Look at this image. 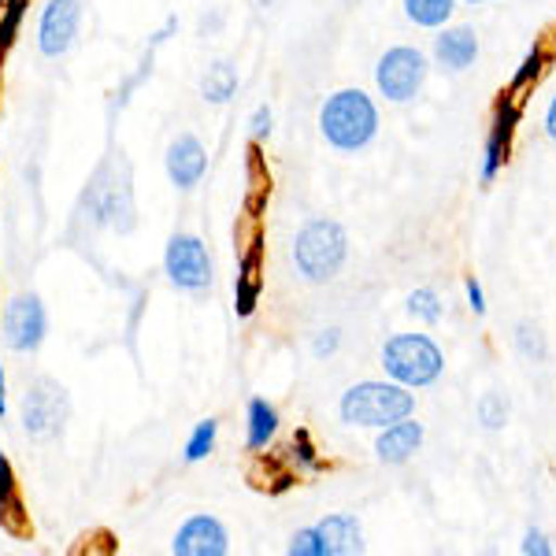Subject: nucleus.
<instances>
[{
	"instance_id": "nucleus-1",
	"label": "nucleus",
	"mask_w": 556,
	"mask_h": 556,
	"mask_svg": "<svg viewBox=\"0 0 556 556\" xmlns=\"http://www.w3.org/2000/svg\"><path fill=\"white\" fill-rule=\"evenodd\" d=\"M319 134L334 152H364L379 138V108L364 89H338L319 108Z\"/></svg>"
},
{
	"instance_id": "nucleus-2",
	"label": "nucleus",
	"mask_w": 556,
	"mask_h": 556,
	"mask_svg": "<svg viewBox=\"0 0 556 556\" xmlns=\"http://www.w3.org/2000/svg\"><path fill=\"white\" fill-rule=\"evenodd\" d=\"M349 260V235L338 219H327V215H316L298 230L293 238V267L304 282L323 286L334 282L342 275Z\"/></svg>"
},
{
	"instance_id": "nucleus-3",
	"label": "nucleus",
	"mask_w": 556,
	"mask_h": 556,
	"mask_svg": "<svg viewBox=\"0 0 556 556\" xmlns=\"http://www.w3.org/2000/svg\"><path fill=\"white\" fill-rule=\"evenodd\" d=\"M416 412V393L401 382H356L338 401V416L349 427H390Z\"/></svg>"
},
{
	"instance_id": "nucleus-4",
	"label": "nucleus",
	"mask_w": 556,
	"mask_h": 556,
	"mask_svg": "<svg viewBox=\"0 0 556 556\" xmlns=\"http://www.w3.org/2000/svg\"><path fill=\"white\" fill-rule=\"evenodd\" d=\"M382 367L393 382L408 386V390H427L442 379L445 356L427 334H393L382 345Z\"/></svg>"
},
{
	"instance_id": "nucleus-5",
	"label": "nucleus",
	"mask_w": 556,
	"mask_h": 556,
	"mask_svg": "<svg viewBox=\"0 0 556 556\" xmlns=\"http://www.w3.org/2000/svg\"><path fill=\"white\" fill-rule=\"evenodd\" d=\"M427 75H430V60L416 45H393V49H386L379 56V64H375V86L393 104L416 101Z\"/></svg>"
},
{
	"instance_id": "nucleus-6",
	"label": "nucleus",
	"mask_w": 556,
	"mask_h": 556,
	"mask_svg": "<svg viewBox=\"0 0 556 556\" xmlns=\"http://www.w3.org/2000/svg\"><path fill=\"white\" fill-rule=\"evenodd\" d=\"M67 419H71V397L56 379L41 375V379H34L30 386H26L23 427L34 442H52V438H60L67 427Z\"/></svg>"
},
{
	"instance_id": "nucleus-7",
	"label": "nucleus",
	"mask_w": 556,
	"mask_h": 556,
	"mask_svg": "<svg viewBox=\"0 0 556 556\" xmlns=\"http://www.w3.org/2000/svg\"><path fill=\"white\" fill-rule=\"evenodd\" d=\"M164 275L175 290L204 293L212 286V256L197 235H172L164 249Z\"/></svg>"
},
{
	"instance_id": "nucleus-8",
	"label": "nucleus",
	"mask_w": 556,
	"mask_h": 556,
	"mask_svg": "<svg viewBox=\"0 0 556 556\" xmlns=\"http://www.w3.org/2000/svg\"><path fill=\"white\" fill-rule=\"evenodd\" d=\"M49 334V312L38 293H20L0 312V338L12 353H38Z\"/></svg>"
},
{
	"instance_id": "nucleus-9",
	"label": "nucleus",
	"mask_w": 556,
	"mask_h": 556,
	"mask_svg": "<svg viewBox=\"0 0 556 556\" xmlns=\"http://www.w3.org/2000/svg\"><path fill=\"white\" fill-rule=\"evenodd\" d=\"M83 30V0H49L38 20V52L45 60H64Z\"/></svg>"
},
{
	"instance_id": "nucleus-10",
	"label": "nucleus",
	"mask_w": 556,
	"mask_h": 556,
	"mask_svg": "<svg viewBox=\"0 0 556 556\" xmlns=\"http://www.w3.org/2000/svg\"><path fill=\"white\" fill-rule=\"evenodd\" d=\"M516 123H519V101L516 97H505V101L497 104V112H493L486 146H482V167H479L482 186H493V178L505 172L508 152H513V138H516Z\"/></svg>"
},
{
	"instance_id": "nucleus-11",
	"label": "nucleus",
	"mask_w": 556,
	"mask_h": 556,
	"mask_svg": "<svg viewBox=\"0 0 556 556\" xmlns=\"http://www.w3.org/2000/svg\"><path fill=\"white\" fill-rule=\"evenodd\" d=\"M164 167L175 190L190 193L204 182V175H208V149H204V141L197 138V134H178L164 152Z\"/></svg>"
},
{
	"instance_id": "nucleus-12",
	"label": "nucleus",
	"mask_w": 556,
	"mask_h": 556,
	"mask_svg": "<svg viewBox=\"0 0 556 556\" xmlns=\"http://www.w3.org/2000/svg\"><path fill=\"white\" fill-rule=\"evenodd\" d=\"M172 553L175 556H227L230 534L215 516H190L178 527Z\"/></svg>"
},
{
	"instance_id": "nucleus-13",
	"label": "nucleus",
	"mask_w": 556,
	"mask_h": 556,
	"mask_svg": "<svg viewBox=\"0 0 556 556\" xmlns=\"http://www.w3.org/2000/svg\"><path fill=\"white\" fill-rule=\"evenodd\" d=\"M424 424L419 419H397V424L382 427L379 438H375V456H379L382 464H390V468H401V464H408L412 456L419 453V445H424Z\"/></svg>"
},
{
	"instance_id": "nucleus-14",
	"label": "nucleus",
	"mask_w": 556,
	"mask_h": 556,
	"mask_svg": "<svg viewBox=\"0 0 556 556\" xmlns=\"http://www.w3.org/2000/svg\"><path fill=\"white\" fill-rule=\"evenodd\" d=\"M434 60H438V67L450 71V75L468 71L475 60H479V34H475L471 26H445V30H438Z\"/></svg>"
},
{
	"instance_id": "nucleus-15",
	"label": "nucleus",
	"mask_w": 556,
	"mask_h": 556,
	"mask_svg": "<svg viewBox=\"0 0 556 556\" xmlns=\"http://www.w3.org/2000/svg\"><path fill=\"white\" fill-rule=\"evenodd\" d=\"M319 534L327 542V556H353L364 553V527L353 513H334L319 519Z\"/></svg>"
},
{
	"instance_id": "nucleus-16",
	"label": "nucleus",
	"mask_w": 556,
	"mask_h": 556,
	"mask_svg": "<svg viewBox=\"0 0 556 556\" xmlns=\"http://www.w3.org/2000/svg\"><path fill=\"white\" fill-rule=\"evenodd\" d=\"M278 424H282V419H278V408L271 405V401H264V397L249 401V408H245V450L264 453L267 445L275 442Z\"/></svg>"
},
{
	"instance_id": "nucleus-17",
	"label": "nucleus",
	"mask_w": 556,
	"mask_h": 556,
	"mask_svg": "<svg viewBox=\"0 0 556 556\" xmlns=\"http://www.w3.org/2000/svg\"><path fill=\"white\" fill-rule=\"evenodd\" d=\"M238 67L230 60H215L201 78V97L208 104H230L238 97Z\"/></svg>"
},
{
	"instance_id": "nucleus-18",
	"label": "nucleus",
	"mask_w": 556,
	"mask_h": 556,
	"mask_svg": "<svg viewBox=\"0 0 556 556\" xmlns=\"http://www.w3.org/2000/svg\"><path fill=\"white\" fill-rule=\"evenodd\" d=\"M0 516L12 531H23L20 516H23V497H20V479H15V468L4 453H0Z\"/></svg>"
},
{
	"instance_id": "nucleus-19",
	"label": "nucleus",
	"mask_w": 556,
	"mask_h": 556,
	"mask_svg": "<svg viewBox=\"0 0 556 556\" xmlns=\"http://www.w3.org/2000/svg\"><path fill=\"white\" fill-rule=\"evenodd\" d=\"M401 4H405L408 20L424 30H442L456 12V0H401Z\"/></svg>"
},
{
	"instance_id": "nucleus-20",
	"label": "nucleus",
	"mask_w": 556,
	"mask_h": 556,
	"mask_svg": "<svg viewBox=\"0 0 556 556\" xmlns=\"http://www.w3.org/2000/svg\"><path fill=\"white\" fill-rule=\"evenodd\" d=\"M508 416H513V405H508V397L501 390H486L479 397V405H475V419H479V427L490 430V434L505 430L508 427Z\"/></svg>"
},
{
	"instance_id": "nucleus-21",
	"label": "nucleus",
	"mask_w": 556,
	"mask_h": 556,
	"mask_svg": "<svg viewBox=\"0 0 556 556\" xmlns=\"http://www.w3.org/2000/svg\"><path fill=\"white\" fill-rule=\"evenodd\" d=\"M215 442H219V424L208 416V419H201L193 430H190V438H186V464H201V460H208V456L215 453Z\"/></svg>"
},
{
	"instance_id": "nucleus-22",
	"label": "nucleus",
	"mask_w": 556,
	"mask_h": 556,
	"mask_svg": "<svg viewBox=\"0 0 556 556\" xmlns=\"http://www.w3.org/2000/svg\"><path fill=\"white\" fill-rule=\"evenodd\" d=\"M513 338H516V353L523 356V361L542 364L545 356H549V345H545V334H542V327H538L534 319H519Z\"/></svg>"
},
{
	"instance_id": "nucleus-23",
	"label": "nucleus",
	"mask_w": 556,
	"mask_h": 556,
	"mask_svg": "<svg viewBox=\"0 0 556 556\" xmlns=\"http://www.w3.org/2000/svg\"><path fill=\"white\" fill-rule=\"evenodd\" d=\"M405 308H408V316H412V319L427 323V327L442 323V316H445L442 298H438V293L430 290V286H419V290H412V293H408V301H405Z\"/></svg>"
},
{
	"instance_id": "nucleus-24",
	"label": "nucleus",
	"mask_w": 556,
	"mask_h": 556,
	"mask_svg": "<svg viewBox=\"0 0 556 556\" xmlns=\"http://www.w3.org/2000/svg\"><path fill=\"white\" fill-rule=\"evenodd\" d=\"M545 64H549V52H545L542 45H534V49H531V52H527V56H523V64L516 67L513 83H508V97H516V93H523L527 86H534L538 78H542Z\"/></svg>"
},
{
	"instance_id": "nucleus-25",
	"label": "nucleus",
	"mask_w": 556,
	"mask_h": 556,
	"mask_svg": "<svg viewBox=\"0 0 556 556\" xmlns=\"http://www.w3.org/2000/svg\"><path fill=\"white\" fill-rule=\"evenodd\" d=\"M260 293H264V282L260 275H249V271H238V282H235V316L238 319H249L260 304Z\"/></svg>"
},
{
	"instance_id": "nucleus-26",
	"label": "nucleus",
	"mask_w": 556,
	"mask_h": 556,
	"mask_svg": "<svg viewBox=\"0 0 556 556\" xmlns=\"http://www.w3.org/2000/svg\"><path fill=\"white\" fill-rule=\"evenodd\" d=\"M23 20H26V0H4V8H0V56L20 38Z\"/></svg>"
},
{
	"instance_id": "nucleus-27",
	"label": "nucleus",
	"mask_w": 556,
	"mask_h": 556,
	"mask_svg": "<svg viewBox=\"0 0 556 556\" xmlns=\"http://www.w3.org/2000/svg\"><path fill=\"white\" fill-rule=\"evenodd\" d=\"M286 553L290 556H327V542H323L319 527H304V531H298L290 538Z\"/></svg>"
},
{
	"instance_id": "nucleus-28",
	"label": "nucleus",
	"mask_w": 556,
	"mask_h": 556,
	"mask_svg": "<svg viewBox=\"0 0 556 556\" xmlns=\"http://www.w3.org/2000/svg\"><path fill=\"white\" fill-rule=\"evenodd\" d=\"M290 453H293V460H298V468H304V471H319L323 468V460H319V450L312 445V434L308 430H298L293 434V445H290Z\"/></svg>"
},
{
	"instance_id": "nucleus-29",
	"label": "nucleus",
	"mask_w": 556,
	"mask_h": 556,
	"mask_svg": "<svg viewBox=\"0 0 556 556\" xmlns=\"http://www.w3.org/2000/svg\"><path fill=\"white\" fill-rule=\"evenodd\" d=\"M271 134H275V115L267 104H260L253 112V119H249V138H253V146H264Z\"/></svg>"
},
{
	"instance_id": "nucleus-30",
	"label": "nucleus",
	"mask_w": 556,
	"mask_h": 556,
	"mask_svg": "<svg viewBox=\"0 0 556 556\" xmlns=\"http://www.w3.org/2000/svg\"><path fill=\"white\" fill-rule=\"evenodd\" d=\"M338 349H342V330L338 327H327L312 338V356H316V361H327V356H334Z\"/></svg>"
},
{
	"instance_id": "nucleus-31",
	"label": "nucleus",
	"mask_w": 556,
	"mask_h": 556,
	"mask_svg": "<svg viewBox=\"0 0 556 556\" xmlns=\"http://www.w3.org/2000/svg\"><path fill=\"white\" fill-rule=\"evenodd\" d=\"M519 553L523 556H553V545L542 531H534L531 527V531L523 534V542H519Z\"/></svg>"
},
{
	"instance_id": "nucleus-32",
	"label": "nucleus",
	"mask_w": 556,
	"mask_h": 556,
	"mask_svg": "<svg viewBox=\"0 0 556 556\" xmlns=\"http://www.w3.org/2000/svg\"><path fill=\"white\" fill-rule=\"evenodd\" d=\"M464 293H468V308L475 312V316H486V293H482V286H479V278H468L464 282Z\"/></svg>"
},
{
	"instance_id": "nucleus-33",
	"label": "nucleus",
	"mask_w": 556,
	"mask_h": 556,
	"mask_svg": "<svg viewBox=\"0 0 556 556\" xmlns=\"http://www.w3.org/2000/svg\"><path fill=\"white\" fill-rule=\"evenodd\" d=\"M545 134L556 141V93H553V101H549V108H545Z\"/></svg>"
},
{
	"instance_id": "nucleus-34",
	"label": "nucleus",
	"mask_w": 556,
	"mask_h": 556,
	"mask_svg": "<svg viewBox=\"0 0 556 556\" xmlns=\"http://www.w3.org/2000/svg\"><path fill=\"white\" fill-rule=\"evenodd\" d=\"M8 416V379H4V367H0V419Z\"/></svg>"
},
{
	"instance_id": "nucleus-35",
	"label": "nucleus",
	"mask_w": 556,
	"mask_h": 556,
	"mask_svg": "<svg viewBox=\"0 0 556 556\" xmlns=\"http://www.w3.org/2000/svg\"><path fill=\"white\" fill-rule=\"evenodd\" d=\"M256 4H260V8H275L278 0H256Z\"/></svg>"
},
{
	"instance_id": "nucleus-36",
	"label": "nucleus",
	"mask_w": 556,
	"mask_h": 556,
	"mask_svg": "<svg viewBox=\"0 0 556 556\" xmlns=\"http://www.w3.org/2000/svg\"><path fill=\"white\" fill-rule=\"evenodd\" d=\"M0 93H4V71H0Z\"/></svg>"
},
{
	"instance_id": "nucleus-37",
	"label": "nucleus",
	"mask_w": 556,
	"mask_h": 556,
	"mask_svg": "<svg viewBox=\"0 0 556 556\" xmlns=\"http://www.w3.org/2000/svg\"><path fill=\"white\" fill-rule=\"evenodd\" d=\"M464 4H486V0H464Z\"/></svg>"
}]
</instances>
